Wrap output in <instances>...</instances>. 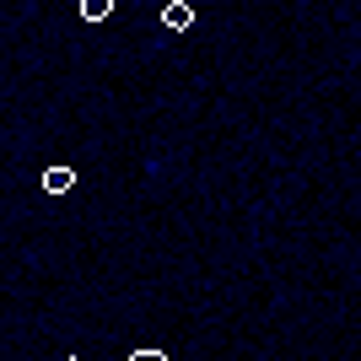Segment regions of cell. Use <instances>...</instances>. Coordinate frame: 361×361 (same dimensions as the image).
<instances>
[{"mask_svg":"<svg viewBox=\"0 0 361 361\" xmlns=\"http://www.w3.org/2000/svg\"><path fill=\"white\" fill-rule=\"evenodd\" d=\"M44 189H49V195H65V189H75V167H49V173H44Z\"/></svg>","mask_w":361,"mask_h":361,"instance_id":"obj_1","label":"cell"},{"mask_svg":"<svg viewBox=\"0 0 361 361\" xmlns=\"http://www.w3.org/2000/svg\"><path fill=\"white\" fill-rule=\"evenodd\" d=\"M189 22H195V11H189L183 0H173V6H167V11H162V27H173V32H183V27H189Z\"/></svg>","mask_w":361,"mask_h":361,"instance_id":"obj_2","label":"cell"},{"mask_svg":"<svg viewBox=\"0 0 361 361\" xmlns=\"http://www.w3.org/2000/svg\"><path fill=\"white\" fill-rule=\"evenodd\" d=\"M81 16H87V22H108V16H114V0H81Z\"/></svg>","mask_w":361,"mask_h":361,"instance_id":"obj_3","label":"cell"}]
</instances>
